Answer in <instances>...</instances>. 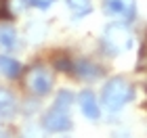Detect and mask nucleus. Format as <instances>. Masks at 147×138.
Returning a JSON list of instances; mask_svg holds the SVG:
<instances>
[{
    "instance_id": "obj_1",
    "label": "nucleus",
    "mask_w": 147,
    "mask_h": 138,
    "mask_svg": "<svg viewBox=\"0 0 147 138\" xmlns=\"http://www.w3.org/2000/svg\"><path fill=\"white\" fill-rule=\"evenodd\" d=\"M132 98H135V88H132V84L128 80H124V77L116 75V77H109V80L103 84L101 105L109 113L120 111L124 105H128Z\"/></svg>"
},
{
    "instance_id": "obj_2",
    "label": "nucleus",
    "mask_w": 147,
    "mask_h": 138,
    "mask_svg": "<svg viewBox=\"0 0 147 138\" xmlns=\"http://www.w3.org/2000/svg\"><path fill=\"white\" fill-rule=\"evenodd\" d=\"M135 44V38H132V31L130 27L126 25V21L122 23H109L107 27L103 29V36H101V48L105 55L109 57H118V55H124L128 52Z\"/></svg>"
},
{
    "instance_id": "obj_3",
    "label": "nucleus",
    "mask_w": 147,
    "mask_h": 138,
    "mask_svg": "<svg viewBox=\"0 0 147 138\" xmlns=\"http://www.w3.org/2000/svg\"><path fill=\"white\" fill-rule=\"evenodd\" d=\"M42 128L46 132H67L71 128V117H69V109H63V107H53L44 113L42 117Z\"/></svg>"
},
{
    "instance_id": "obj_4",
    "label": "nucleus",
    "mask_w": 147,
    "mask_h": 138,
    "mask_svg": "<svg viewBox=\"0 0 147 138\" xmlns=\"http://www.w3.org/2000/svg\"><path fill=\"white\" fill-rule=\"evenodd\" d=\"M103 13L128 23L137 17V0H103Z\"/></svg>"
},
{
    "instance_id": "obj_5",
    "label": "nucleus",
    "mask_w": 147,
    "mask_h": 138,
    "mask_svg": "<svg viewBox=\"0 0 147 138\" xmlns=\"http://www.w3.org/2000/svg\"><path fill=\"white\" fill-rule=\"evenodd\" d=\"M28 88L36 96H46L53 88V75L44 67H34L28 75Z\"/></svg>"
},
{
    "instance_id": "obj_6",
    "label": "nucleus",
    "mask_w": 147,
    "mask_h": 138,
    "mask_svg": "<svg viewBox=\"0 0 147 138\" xmlns=\"http://www.w3.org/2000/svg\"><path fill=\"white\" fill-rule=\"evenodd\" d=\"M78 105H80V111H82V115L86 117V119L97 121L99 117H101V107H99V101H97L95 92L82 90L80 96H78Z\"/></svg>"
},
{
    "instance_id": "obj_7",
    "label": "nucleus",
    "mask_w": 147,
    "mask_h": 138,
    "mask_svg": "<svg viewBox=\"0 0 147 138\" xmlns=\"http://www.w3.org/2000/svg\"><path fill=\"white\" fill-rule=\"evenodd\" d=\"M71 73H76L80 80H97L99 75L103 73V69L99 67V65H95L92 61H88V59H80V61L71 63Z\"/></svg>"
},
{
    "instance_id": "obj_8",
    "label": "nucleus",
    "mask_w": 147,
    "mask_h": 138,
    "mask_svg": "<svg viewBox=\"0 0 147 138\" xmlns=\"http://www.w3.org/2000/svg\"><path fill=\"white\" fill-rule=\"evenodd\" d=\"M19 73H21V63L9 55H0V75L15 80V77H19Z\"/></svg>"
},
{
    "instance_id": "obj_9",
    "label": "nucleus",
    "mask_w": 147,
    "mask_h": 138,
    "mask_svg": "<svg viewBox=\"0 0 147 138\" xmlns=\"http://www.w3.org/2000/svg\"><path fill=\"white\" fill-rule=\"evenodd\" d=\"M15 111H17L15 96H13L9 90H2V88H0V117H11Z\"/></svg>"
},
{
    "instance_id": "obj_10",
    "label": "nucleus",
    "mask_w": 147,
    "mask_h": 138,
    "mask_svg": "<svg viewBox=\"0 0 147 138\" xmlns=\"http://www.w3.org/2000/svg\"><path fill=\"white\" fill-rule=\"evenodd\" d=\"M17 31L11 25H0V46L4 50H13L17 48Z\"/></svg>"
},
{
    "instance_id": "obj_11",
    "label": "nucleus",
    "mask_w": 147,
    "mask_h": 138,
    "mask_svg": "<svg viewBox=\"0 0 147 138\" xmlns=\"http://www.w3.org/2000/svg\"><path fill=\"white\" fill-rule=\"evenodd\" d=\"M71 11L74 17H84V15H90L92 13V2L90 0H65Z\"/></svg>"
}]
</instances>
